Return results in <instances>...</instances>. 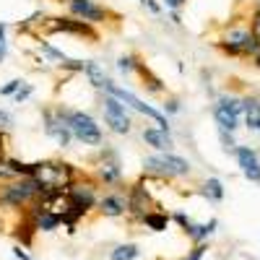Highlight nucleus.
Returning <instances> with one entry per match:
<instances>
[{
  "mask_svg": "<svg viewBox=\"0 0 260 260\" xmlns=\"http://www.w3.org/2000/svg\"><path fill=\"white\" fill-rule=\"evenodd\" d=\"M57 117L73 130V136L83 143V146H99L102 143V130L96 125V120L86 112H57Z\"/></svg>",
  "mask_w": 260,
  "mask_h": 260,
  "instance_id": "1",
  "label": "nucleus"
},
{
  "mask_svg": "<svg viewBox=\"0 0 260 260\" xmlns=\"http://www.w3.org/2000/svg\"><path fill=\"white\" fill-rule=\"evenodd\" d=\"M146 169L151 172H159V175H167V177H182V175H190V161L182 159V156H175V154H167L164 156H148L143 161Z\"/></svg>",
  "mask_w": 260,
  "mask_h": 260,
  "instance_id": "2",
  "label": "nucleus"
},
{
  "mask_svg": "<svg viewBox=\"0 0 260 260\" xmlns=\"http://www.w3.org/2000/svg\"><path fill=\"white\" fill-rule=\"evenodd\" d=\"M240 115H242V99H237V96H224L213 107L216 122H219L221 130H229V133H234L240 127Z\"/></svg>",
  "mask_w": 260,
  "mask_h": 260,
  "instance_id": "3",
  "label": "nucleus"
},
{
  "mask_svg": "<svg viewBox=\"0 0 260 260\" xmlns=\"http://www.w3.org/2000/svg\"><path fill=\"white\" fill-rule=\"evenodd\" d=\"M68 8H71L73 16H78L81 21H86V24H102V21L110 16L107 8L96 6L94 0H68Z\"/></svg>",
  "mask_w": 260,
  "mask_h": 260,
  "instance_id": "4",
  "label": "nucleus"
},
{
  "mask_svg": "<svg viewBox=\"0 0 260 260\" xmlns=\"http://www.w3.org/2000/svg\"><path fill=\"white\" fill-rule=\"evenodd\" d=\"M234 156H237V164L242 167V175L250 180V182H257L260 185V161H257V154L250 148V146H237L234 148Z\"/></svg>",
  "mask_w": 260,
  "mask_h": 260,
  "instance_id": "5",
  "label": "nucleus"
},
{
  "mask_svg": "<svg viewBox=\"0 0 260 260\" xmlns=\"http://www.w3.org/2000/svg\"><path fill=\"white\" fill-rule=\"evenodd\" d=\"M143 141L148 146H154L156 151H172V138H169V130H161V127H146L143 130Z\"/></svg>",
  "mask_w": 260,
  "mask_h": 260,
  "instance_id": "6",
  "label": "nucleus"
},
{
  "mask_svg": "<svg viewBox=\"0 0 260 260\" xmlns=\"http://www.w3.org/2000/svg\"><path fill=\"white\" fill-rule=\"evenodd\" d=\"M50 29L52 31H71V34H81V37H94L91 29L83 21H73V18H52Z\"/></svg>",
  "mask_w": 260,
  "mask_h": 260,
  "instance_id": "7",
  "label": "nucleus"
},
{
  "mask_svg": "<svg viewBox=\"0 0 260 260\" xmlns=\"http://www.w3.org/2000/svg\"><path fill=\"white\" fill-rule=\"evenodd\" d=\"M242 115L250 130H260V99L255 96H245L242 99Z\"/></svg>",
  "mask_w": 260,
  "mask_h": 260,
  "instance_id": "8",
  "label": "nucleus"
},
{
  "mask_svg": "<svg viewBox=\"0 0 260 260\" xmlns=\"http://www.w3.org/2000/svg\"><path fill=\"white\" fill-rule=\"evenodd\" d=\"M104 122L110 125L112 133H120V136L130 133V127H133V122H130L127 115H115V112H104Z\"/></svg>",
  "mask_w": 260,
  "mask_h": 260,
  "instance_id": "9",
  "label": "nucleus"
},
{
  "mask_svg": "<svg viewBox=\"0 0 260 260\" xmlns=\"http://www.w3.org/2000/svg\"><path fill=\"white\" fill-rule=\"evenodd\" d=\"M83 73L89 76V83L94 86V89H104V86H107V81H110V78L104 76V71L99 68V62H91V60L83 65Z\"/></svg>",
  "mask_w": 260,
  "mask_h": 260,
  "instance_id": "10",
  "label": "nucleus"
},
{
  "mask_svg": "<svg viewBox=\"0 0 260 260\" xmlns=\"http://www.w3.org/2000/svg\"><path fill=\"white\" fill-rule=\"evenodd\" d=\"M99 208H102L104 216H120L125 211V203H122L120 195H107V198H102Z\"/></svg>",
  "mask_w": 260,
  "mask_h": 260,
  "instance_id": "11",
  "label": "nucleus"
},
{
  "mask_svg": "<svg viewBox=\"0 0 260 260\" xmlns=\"http://www.w3.org/2000/svg\"><path fill=\"white\" fill-rule=\"evenodd\" d=\"M136 257H138V245H120L110 255V260H136Z\"/></svg>",
  "mask_w": 260,
  "mask_h": 260,
  "instance_id": "12",
  "label": "nucleus"
},
{
  "mask_svg": "<svg viewBox=\"0 0 260 260\" xmlns=\"http://www.w3.org/2000/svg\"><path fill=\"white\" fill-rule=\"evenodd\" d=\"M60 221H62V213H47V211H42V216H39V229H42V232H52Z\"/></svg>",
  "mask_w": 260,
  "mask_h": 260,
  "instance_id": "13",
  "label": "nucleus"
},
{
  "mask_svg": "<svg viewBox=\"0 0 260 260\" xmlns=\"http://www.w3.org/2000/svg\"><path fill=\"white\" fill-rule=\"evenodd\" d=\"M206 195L211 201H221L224 198V185H221V180H216V177H211V180H206Z\"/></svg>",
  "mask_w": 260,
  "mask_h": 260,
  "instance_id": "14",
  "label": "nucleus"
},
{
  "mask_svg": "<svg viewBox=\"0 0 260 260\" xmlns=\"http://www.w3.org/2000/svg\"><path fill=\"white\" fill-rule=\"evenodd\" d=\"M143 221H146L151 229H154V232H164L169 219H167L164 213H146V216H143Z\"/></svg>",
  "mask_w": 260,
  "mask_h": 260,
  "instance_id": "15",
  "label": "nucleus"
},
{
  "mask_svg": "<svg viewBox=\"0 0 260 260\" xmlns=\"http://www.w3.org/2000/svg\"><path fill=\"white\" fill-rule=\"evenodd\" d=\"M216 226H219V221H216V219H211L208 224H198V232H195L192 240H195V242H203L208 234H213V229H216Z\"/></svg>",
  "mask_w": 260,
  "mask_h": 260,
  "instance_id": "16",
  "label": "nucleus"
},
{
  "mask_svg": "<svg viewBox=\"0 0 260 260\" xmlns=\"http://www.w3.org/2000/svg\"><path fill=\"white\" fill-rule=\"evenodd\" d=\"M99 175H102V180H107V182H115V180L120 177V167H117L115 161H112V164H104Z\"/></svg>",
  "mask_w": 260,
  "mask_h": 260,
  "instance_id": "17",
  "label": "nucleus"
},
{
  "mask_svg": "<svg viewBox=\"0 0 260 260\" xmlns=\"http://www.w3.org/2000/svg\"><path fill=\"white\" fill-rule=\"evenodd\" d=\"M117 68H120L122 73H133V71H138V62H136V57L122 55V57L117 60Z\"/></svg>",
  "mask_w": 260,
  "mask_h": 260,
  "instance_id": "18",
  "label": "nucleus"
},
{
  "mask_svg": "<svg viewBox=\"0 0 260 260\" xmlns=\"http://www.w3.org/2000/svg\"><path fill=\"white\" fill-rule=\"evenodd\" d=\"M31 94H34V86H31V83H26V81H24V83H21V89H18V91H16V94H13V99H16V102H18V104H21V102H26V99H29V96H31Z\"/></svg>",
  "mask_w": 260,
  "mask_h": 260,
  "instance_id": "19",
  "label": "nucleus"
},
{
  "mask_svg": "<svg viewBox=\"0 0 260 260\" xmlns=\"http://www.w3.org/2000/svg\"><path fill=\"white\" fill-rule=\"evenodd\" d=\"M21 83H24L21 78H13V81H8V83L3 86V89H0V94H3V96H13V94L21 89Z\"/></svg>",
  "mask_w": 260,
  "mask_h": 260,
  "instance_id": "20",
  "label": "nucleus"
},
{
  "mask_svg": "<svg viewBox=\"0 0 260 260\" xmlns=\"http://www.w3.org/2000/svg\"><path fill=\"white\" fill-rule=\"evenodd\" d=\"M221 143H224V148H226V151H234V148H237L234 136L229 133V130H221Z\"/></svg>",
  "mask_w": 260,
  "mask_h": 260,
  "instance_id": "21",
  "label": "nucleus"
},
{
  "mask_svg": "<svg viewBox=\"0 0 260 260\" xmlns=\"http://www.w3.org/2000/svg\"><path fill=\"white\" fill-rule=\"evenodd\" d=\"M6 24H0V62L6 60Z\"/></svg>",
  "mask_w": 260,
  "mask_h": 260,
  "instance_id": "22",
  "label": "nucleus"
},
{
  "mask_svg": "<svg viewBox=\"0 0 260 260\" xmlns=\"http://www.w3.org/2000/svg\"><path fill=\"white\" fill-rule=\"evenodd\" d=\"M203 252H206V245H198V247H195V250H192L185 260H201V257H203Z\"/></svg>",
  "mask_w": 260,
  "mask_h": 260,
  "instance_id": "23",
  "label": "nucleus"
},
{
  "mask_svg": "<svg viewBox=\"0 0 260 260\" xmlns=\"http://www.w3.org/2000/svg\"><path fill=\"white\" fill-rule=\"evenodd\" d=\"M164 110H167V112H177V110H180V102H177V99L164 102Z\"/></svg>",
  "mask_w": 260,
  "mask_h": 260,
  "instance_id": "24",
  "label": "nucleus"
},
{
  "mask_svg": "<svg viewBox=\"0 0 260 260\" xmlns=\"http://www.w3.org/2000/svg\"><path fill=\"white\" fill-rule=\"evenodd\" d=\"M143 6H146V8L151 11V13H161V6L156 3V0H146V3H143Z\"/></svg>",
  "mask_w": 260,
  "mask_h": 260,
  "instance_id": "25",
  "label": "nucleus"
},
{
  "mask_svg": "<svg viewBox=\"0 0 260 260\" xmlns=\"http://www.w3.org/2000/svg\"><path fill=\"white\" fill-rule=\"evenodd\" d=\"M257 39H260V13H255V21H252V29H250Z\"/></svg>",
  "mask_w": 260,
  "mask_h": 260,
  "instance_id": "26",
  "label": "nucleus"
},
{
  "mask_svg": "<svg viewBox=\"0 0 260 260\" xmlns=\"http://www.w3.org/2000/svg\"><path fill=\"white\" fill-rule=\"evenodd\" d=\"M182 3H185V0H164V6H167V8H172V11H177Z\"/></svg>",
  "mask_w": 260,
  "mask_h": 260,
  "instance_id": "27",
  "label": "nucleus"
},
{
  "mask_svg": "<svg viewBox=\"0 0 260 260\" xmlns=\"http://www.w3.org/2000/svg\"><path fill=\"white\" fill-rule=\"evenodd\" d=\"M6 125H11V115L0 110V127H6Z\"/></svg>",
  "mask_w": 260,
  "mask_h": 260,
  "instance_id": "28",
  "label": "nucleus"
},
{
  "mask_svg": "<svg viewBox=\"0 0 260 260\" xmlns=\"http://www.w3.org/2000/svg\"><path fill=\"white\" fill-rule=\"evenodd\" d=\"M13 255H16L18 260H31V257H29V255H26L24 250H21V247H13Z\"/></svg>",
  "mask_w": 260,
  "mask_h": 260,
  "instance_id": "29",
  "label": "nucleus"
},
{
  "mask_svg": "<svg viewBox=\"0 0 260 260\" xmlns=\"http://www.w3.org/2000/svg\"><path fill=\"white\" fill-rule=\"evenodd\" d=\"M0 161H3V138H0Z\"/></svg>",
  "mask_w": 260,
  "mask_h": 260,
  "instance_id": "30",
  "label": "nucleus"
},
{
  "mask_svg": "<svg viewBox=\"0 0 260 260\" xmlns=\"http://www.w3.org/2000/svg\"><path fill=\"white\" fill-rule=\"evenodd\" d=\"M141 3H146V0H141Z\"/></svg>",
  "mask_w": 260,
  "mask_h": 260,
  "instance_id": "31",
  "label": "nucleus"
},
{
  "mask_svg": "<svg viewBox=\"0 0 260 260\" xmlns=\"http://www.w3.org/2000/svg\"><path fill=\"white\" fill-rule=\"evenodd\" d=\"M0 175H3V172H0Z\"/></svg>",
  "mask_w": 260,
  "mask_h": 260,
  "instance_id": "32",
  "label": "nucleus"
},
{
  "mask_svg": "<svg viewBox=\"0 0 260 260\" xmlns=\"http://www.w3.org/2000/svg\"><path fill=\"white\" fill-rule=\"evenodd\" d=\"M257 133H260V130H257Z\"/></svg>",
  "mask_w": 260,
  "mask_h": 260,
  "instance_id": "33",
  "label": "nucleus"
}]
</instances>
